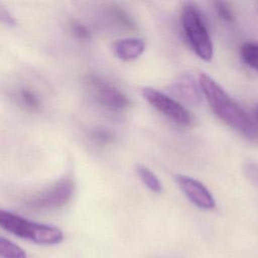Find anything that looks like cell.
Here are the masks:
<instances>
[{
	"label": "cell",
	"instance_id": "1",
	"mask_svg": "<svg viewBox=\"0 0 258 258\" xmlns=\"http://www.w3.org/2000/svg\"><path fill=\"white\" fill-rule=\"evenodd\" d=\"M199 84L211 109L225 124L248 139H258L257 125L213 78L202 73Z\"/></svg>",
	"mask_w": 258,
	"mask_h": 258
},
{
	"label": "cell",
	"instance_id": "2",
	"mask_svg": "<svg viewBox=\"0 0 258 258\" xmlns=\"http://www.w3.org/2000/svg\"><path fill=\"white\" fill-rule=\"evenodd\" d=\"M0 226L14 236L36 244H57L63 238L62 232L56 227L31 222L4 210L0 212Z\"/></svg>",
	"mask_w": 258,
	"mask_h": 258
},
{
	"label": "cell",
	"instance_id": "3",
	"mask_svg": "<svg viewBox=\"0 0 258 258\" xmlns=\"http://www.w3.org/2000/svg\"><path fill=\"white\" fill-rule=\"evenodd\" d=\"M180 22L192 50L203 60L210 61L214 55V47L200 9L192 3H185L180 11Z\"/></svg>",
	"mask_w": 258,
	"mask_h": 258
},
{
	"label": "cell",
	"instance_id": "4",
	"mask_svg": "<svg viewBox=\"0 0 258 258\" xmlns=\"http://www.w3.org/2000/svg\"><path fill=\"white\" fill-rule=\"evenodd\" d=\"M75 190V183L69 177H62L50 186L28 196L23 205L35 212H46L61 208L72 198Z\"/></svg>",
	"mask_w": 258,
	"mask_h": 258
},
{
	"label": "cell",
	"instance_id": "5",
	"mask_svg": "<svg viewBox=\"0 0 258 258\" xmlns=\"http://www.w3.org/2000/svg\"><path fill=\"white\" fill-rule=\"evenodd\" d=\"M85 84L92 98L109 111L120 112L127 109L130 105L128 97L120 89L100 77L94 75L87 76Z\"/></svg>",
	"mask_w": 258,
	"mask_h": 258
},
{
	"label": "cell",
	"instance_id": "6",
	"mask_svg": "<svg viewBox=\"0 0 258 258\" xmlns=\"http://www.w3.org/2000/svg\"><path fill=\"white\" fill-rule=\"evenodd\" d=\"M142 95L152 107L174 123L181 126H187L191 123L192 119L190 113L178 101L149 87L142 90Z\"/></svg>",
	"mask_w": 258,
	"mask_h": 258
},
{
	"label": "cell",
	"instance_id": "7",
	"mask_svg": "<svg viewBox=\"0 0 258 258\" xmlns=\"http://www.w3.org/2000/svg\"><path fill=\"white\" fill-rule=\"evenodd\" d=\"M175 180L179 188L194 205L204 210H212L215 208V199L201 181L183 174H176Z\"/></svg>",
	"mask_w": 258,
	"mask_h": 258
},
{
	"label": "cell",
	"instance_id": "8",
	"mask_svg": "<svg viewBox=\"0 0 258 258\" xmlns=\"http://www.w3.org/2000/svg\"><path fill=\"white\" fill-rule=\"evenodd\" d=\"M200 89L190 75H183L172 83L169 91L181 102L198 105L201 102Z\"/></svg>",
	"mask_w": 258,
	"mask_h": 258
},
{
	"label": "cell",
	"instance_id": "9",
	"mask_svg": "<svg viewBox=\"0 0 258 258\" xmlns=\"http://www.w3.org/2000/svg\"><path fill=\"white\" fill-rule=\"evenodd\" d=\"M115 54L122 60L130 61L138 58L145 49V43L141 38L126 37L113 43Z\"/></svg>",
	"mask_w": 258,
	"mask_h": 258
},
{
	"label": "cell",
	"instance_id": "10",
	"mask_svg": "<svg viewBox=\"0 0 258 258\" xmlns=\"http://www.w3.org/2000/svg\"><path fill=\"white\" fill-rule=\"evenodd\" d=\"M107 13L119 26H122L129 30L136 29L135 22L133 21L131 16L122 9V7L116 4H111L107 7Z\"/></svg>",
	"mask_w": 258,
	"mask_h": 258
},
{
	"label": "cell",
	"instance_id": "11",
	"mask_svg": "<svg viewBox=\"0 0 258 258\" xmlns=\"http://www.w3.org/2000/svg\"><path fill=\"white\" fill-rule=\"evenodd\" d=\"M136 172L142 182L152 191L160 192L162 190V184L159 178L156 176L154 172H152L148 167L142 164L136 165Z\"/></svg>",
	"mask_w": 258,
	"mask_h": 258
},
{
	"label": "cell",
	"instance_id": "12",
	"mask_svg": "<svg viewBox=\"0 0 258 258\" xmlns=\"http://www.w3.org/2000/svg\"><path fill=\"white\" fill-rule=\"evenodd\" d=\"M0 256L1 258H27L22 248L4 237L0 239Z\"/></svg>",
	"mask_w": 258,
	"mask_h": 258
},
{
	"label": "cell",
	"instance_id": "13",
	"mask_svg": "<svg viewBox=\"0 0 258 258\" xmlns=\"http://www.w3.org/2000/svg\"><path fill=\"white\" fill-rule=\"evenodd\" d=\"M240 53L243 61L258 73V44L246 42L242 45Z\"/></svg>",
	"mask_w": 258,
	"mask_h": 258
},
{
	"label": "cell",
	"instance_id": "14",
	"mask_svg": "<svg viewBox=\"0 0 258 258\" xmlns=\"http://www.w3.org/2000/svg\"><path fill=\"white\" fill-rule=\"evenodd\" d=\"M19 99L21 103L29 110L37 111L40 107V100L38 96L28 88H23L19 91Z\"/></svg>",
	"mask_w": 258,
	"mask_h": 258
},
{
	"label": "cell",
	"instance_id": "15",
	"mask_svg": "<svg viewBox=\"0 0 258 258\" xmlns=\"http://www.w3.org/2000/svg\"><path fill=\"white\" fill-rule=\"evenodd\" d=\"M90 137L98 144L106 145L115 141L116 135L113 131L107 128H95L90 131Z\"/></svg>",
	"mask_w": 258,
	"mask_h": 258
},
{
	"label": "cell",
	"instance_id": "16",
	"mask_svg": "<svg viewBox=\"0 0 258 258\" xmlns=\"http://www.w3.org/2000/svg\"><path fill=\"white\" fill-rule=\"evenodd\" d=\"M70 30L73 35L80 40H88L91 38V32L88 27L77 20H72L70 22Z\"/></svg>",
	"mask_w": 258,
	"mask_h": 258
},
{
	"label": "cell",
	"instance_id": "17",
	"mask_svg": "<svg viewBox=\"0 0 258 258\" xmlns=\"http://www.w3.org/2000/svg\"><path fill=\"white\" fill-rule=\"evenodd\" d=\"M214 6H215L216 12L220 18H222L223 20H225L227 22H232L234 20L233 11L226 2L216 1L214 3Z\"/></svg>",
	"mask_w": 258,
	"mask_h": 258
},
{
	"label": "cell",
	"instance_id": "18",
	"mask_svg": "<svg viewBox=\"0 0 258 258\" xmlns=\"http://www.w3.org/2000/svg\"><path fill=\"white\" fill-rule=\"evenodd\" d=\"M244 172L250 182L258 187V164L247 162L244 166Z\"/></svg>",
	"mask_w": 258,
	"mask_h": 258
},
{
	"label": "cell",
	"instance_id": "19",
	"mask_svg": "<svg viewBox=\"0 0 258 258\" xmlns=\"http://www.w3.org/2000/svg\"><path fill=\"white\" fill-rule=\"evenodd\" d=\"M0 18L1 21L8 24V25H14L15 24V18L12 16V14L9 12V10L5 9L3 6L0 7Z\"/></svg>",
	"mask_w": 258,
	"mask_h": 258
},
{
	"label": "cell",
	"instance_id": "20",
	"mask_svg": "<svg viewBox=\"0 0 258 258\" xmlns=\"http://www.w3.org/2000/svg\"><path fill=\"white\" fill-rule=\"evenodd\" d=\"M255 114H256V117H257V119H258V107H257L256 110H255Z\"/></svg>",
	"mask_w": 258,
	"mask_h": 258
}]
</instances>
